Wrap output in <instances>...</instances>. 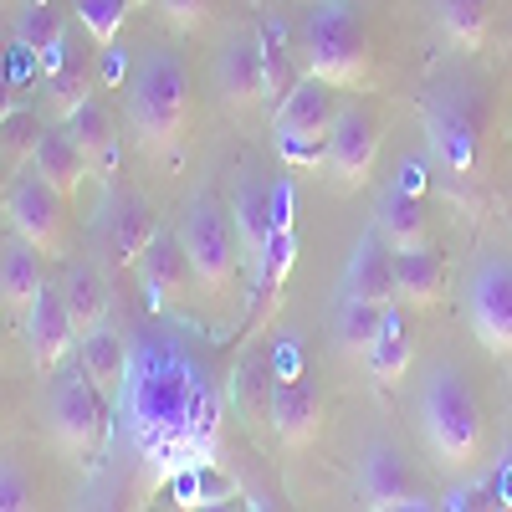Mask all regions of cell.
Instances as JSON below:
<instances>
[{
  "mask_svg": "<svg viewBox=\"0 0 512 512\" xmlns=\"http://www.w3.org/2000/svg\"><path fill=\"white\" fill-rule=\"evenodd\" d=\"M128 128L144 154H169L190 134V72L175 52L139 57L128 77Z\"/></svg>",
  "mask_w": 512,
  "mask_h": 512,
  "instance_id": "obj_1",
  "label": "cell"
},
{
  "mask_svg": "<svg viewBox=\"0 0 512 512\" xmlns=\"http://www.w3.org/2000/svg\"><path fill=\"white\" fill-rule=\"evenodd\" d=\"M420 436L446 472H466L482 456V405L451 364H436L420 390Z\"/></svg>",
  "mask_w": 512,
  "mask_h": 512,
  "instance_id": "obj_2",
  "label": "cell"
},
{
  "mask_svg": "<svg viewBox=\"0 0 512 512\" xmlns=\"http://www.w3.org/2000/svg\"><path fill=\"white\" fill-rule=\"evenodd\" d=\"M303 67L333 88H359L369 77V26L349 0H318L303 21Z\"/></svg>",
  "mask_w": 512,
  "mask_h": 512,
  "instance_id": "obj_3",
  "label": "cell"
},
{
  "mask_svg": "<svg viewBox=\"0 0 512 512\" xmlns=\"http://www.w3.org/2000/svg\"><path fill=\"white\" fill-rule=\"evenodd\" d=\"M103 420H108V400L98 395V384L82 374H52V390H47V431L57 441L62 456L72 461H88L103 441Z\"/></svg>",
  "mask_w": 512,
  "mask_h": 512,
  "instance_id": "obj_4",
  "label": "cell"
},
{
  "mask_svg": "<svg viewBox=\"0 0 512 512\" xmlns=\"http://www.w3.org/2000/svg\"><path fill=\"white\" fill-rule=\"evenodd\" d=\"M180 241L190 251L195 282L221 297L231 287V277H236V251H241V241L231 231V216L210 195H200V200H190L185 221H180Z\"/></svg>",
  "mask_w": 512,
  "mask_h": 512,
  "instance_id": "obj_5",
  "label": "cell"
},
{
  "mask_svg": "<svg viewBox=\"0 0 512 512\" xmlns=\"http://www.w3.org/2000/svg\"><path fill=\"white\" fill-rule=\"evenodd\" d=\"M0 216L11 221L16 241L36 246L41 256H62L67 236H62V195L47 185V180H36V175H21L6 185V195H0Z\"/></svg>",
  "mask_w": 512,
  "mask_h": 512,
  "instance_id": "obj_6",
  "label": "cell"
},
{
  "mask_svg": "<svg viewBox=\"0 0 512 512\" xmlns=\"http://www.w3.org/2000/svg\"><path fill=\"white\" fill-rule=\"evenodd\" d=\"M267 420H272V431L282 446L292 451H303L318 441L323 431V390H318V379L313 374H287V379H272V390H267Z\"/></svg>",
  "mask_w": 512,
  "mask_h": 512,
  "instance_id": "obj_7",
  "label": "cell"
},
{
  "mask_svg": "<svg viewBox=\"0 0 512 512\" xmlns=\"http://www.w3.org/2000/svg\"><path fill=\"white\" fill-rule=\"evenodd\" d=\"M472 333L477 344L497 359L512 354V262H482L472 277Z\"/></svg>",
  "mask_w": 512,
  "mask_h": 512,
  "instance_id": "obj_8",
  "label": "cell"
},
{
  "mask_svg": "<svg viewBox=\"0 0 512 512\" xmlns=\"http://www.w3.org/2000/svg\"><path fill=\"white\" fill-rule=\"evenodd\" d=\"M379 118L369 108H338L333 128H328V169L338 185L359 190L369 175H374V159H379Z\"/></svg>",
  "mask_w": 512,
  "mask_h": 512,
  "instance_id": "obj_9",
  "label": "cell"
},
{
  "mask_svg": "<svg viewBox=\"0 0 512 512\" xmlns=\"http://www.w3.org/2000/svg\"><path fill=\"white\" fill-rule=\"evenodd\" d=\"M154 205L144 195H108L103 205V221H98V246H103V267L123 272V267H139V256L154 241Z\"/></svg>",
  "mask_w": 512,
  "mask_h": 512,
  "instance_id": "obj_10",
  "label": "cell"
},
{
  "mask_svg": "<svg viewBox=\"0 0 512 512\" xmlns=\"http://www.w3.org/2000/svg\"><path fill=\"white\" fill-rule=\"evenodd\" d=\"M72 349H77V323H72V313L62 303V287H47L31 303V313H26V354H31V369L52 379L72 359Z\"/></svg>",
  "mask_w": 512,
  "mask_h": 512,
  "instance_id": "obj_11",
  "label": "cell"
},
{
  "mask_svg": "<svg viewBox=\"0 0 512 512\" xmlns=\"http://www.w3.org/2000/svg\"><path fill=\"white\" fill-rule=\"evenodd\" d=\"M139 282H144V303L149 308H175L185 303V292L195 287L190 251L175 231H154L149 251L139 256Z\"/></svg>",
  "mask_w": 512,
  "mask_h": 512,
  "instance_id": "obj_12",
  "label": "cell"
},
{
  "mask_svg": "<svg viewBox=\"0 0 512 512\" xmlns=\"http://www.w3.org/2000/svg\"><path fill=\"white\" fill-rule=\"evenodd\" d=\"M221 98L236 113H251L256 103H267V67H262V36H236L226 41V52L216 62Z\"/></svg>",
  "mask_w": 512,
  "mask_h": 512,
  "instance_id": "obj_13",
  "label": "cell"
},
{
  "mask_svg": "<svg viewBox=\"0 0 512 512\" xmlns=\"http://www.w3.org/2000/svg\"><path fill=\"white\" fill-rule=\"evenodd\" d=\"M359 502L374 507V512H390V507H410L415 502V477H410V461L395 451L374 441L359 461Z\"/></svg>",
  "mask_w": 512,
  "mask_h": 512,
  "instance_id": "obj_14",
  "label": "cell"
},
{
  "mask_svg": "<svg viewBox=\"0 0 512 512\" xmlns=\"http://www.w3.org/2000/svg\"><path fill=\"white\" fill-rule=\"evenodd\" d=\"M431 154H436V164L446 169V175L472 180L477 175V159H482V134H477L472 113L456 108V103L431 108Z\"/></svg>",
  "mask_w": 512,
  "mask_h": 512,
  "instance_id": "obj_15",
  "label": "cell"
},
{
  "mask_svg": "<svg viewBox=\"0 0 512 512\" xmlns=\"http://www.w3.org/2000/svg\"><path fill=\"white\" fill-rule=\"evenodd\" d=\"M26 164H31V175L47 180L62 200H72L82 190V180L93 175V164H88V154H82V144L72 139V128H47V134H36Z\"/></svg>",
  "mask_w": 512,
  "mask_h": 512,
  "instance_id": "obj_16",
  "label": "cell"
},
{
  "mask_svg": "<svg viewBox=\"0 0 512 512\" xmlns=\"http://www.w3.org/2000/svg\"><path fill=\"white\" fill-rule=\"evenodd\" d=\"M277 113V134H297V139H328V128L338 118L333 108V82L303 72V82L272 108Z\"/></svg>",
  "mask_w": 512,
  "mask_h": 512,
  "instance_id": "obj_17",
  "label": "cell"
},
{
  "mask_svg": "<svg viewBox=\"0 0 512 512\" xmlns=\"http://www.w3.org/2000/svg\"><path fill=\"white\" fill-rule=\"evenodd\" d=\"M41 67H47V103H52V113L67 123L82 103L93 98V88H98L93 52H82V47H72V41H62V47L41 62Z\"/></svg>",
  "mask_w": 512,
  "mask_h": 512,
  "instance_id": "obj_18",
  "label": "cell"
},
{
  "mask_svg": "<svg viewBox=\"0 0 512 512\" xmlns=\"http://www.w3.org/2000/svg\"><path fill=\"white\" fill-rule=\"evenodd\" d=\"M344 297H364V303L390 308L400 303L395 297V251L384 246V236H364L349 256V272H344Z\"/></svg>",
  "mask_w": 512,
  "mask_h": 512,
  "instance_id": "obj_19",
  "label": "cell"
},
{
  "mask_svg": "<svg viewBox=\"0 0 512 512\" xmlns=\"http://www.w3.org/2000/svg\"><path fill=\"white\" fill-rule=\"evenodd\" d=\"M374 231L384 236L390 251H410V246H425L431 241V221H425V205L410 185H390L374 205Z\"/></svg>",
  "mask_w": 512,
  "mask_h": 512,
  "instance_id": "obj_20",
  "label": "cell"
},
{
  "mask_svg": "<svg viewBox=\"0 0 512 512\" xmlns=\"http://www.w3.org/2000/svg\"><path fill=\"white\" fill-rule=\"evenodd\" d=\"M77 364L98 384V395L113 405L123 395V379H128V354H123V338L113 333V323H98L77 338Z\"/></svg>",
  "mask_w": 512,
  "mask_h": 512,
  "instance_id": "obj_21",
  "label": "cell"
},
{
  "mask_svg": "<svg viewBox=\"0 0 512 512\" xmlns=\"http://www.w3.org/2000/svg\"><path fill=\"white\" fill-rule=\"evenodd\" d=\"M446 287V256L425 241L410 251H395V297L405 308H431Z\"/></svg>",
  "mask_w": 512,
  "mask_h": 512,
  "instance_id": "obj_22",
  "label": "cell"
},
{
  "mask_svg": "<svg viewBox=\"0 0 512 512\" xmlns=\"http://www.w3.org/2000/svg\"><path fill=\"white\" fill-rule=\"evenodd\" d=\"M41 292H47V256L26 241L6 246V256H0V303L26 318Z\"/></svg>",
  "mask_w": 512,
  "mask_h": 512,
  "instance_id": "obj_23",
  "label": "cell"
},
{
  "mask_svg": "<svg viewBox=\"0 0 512 512\" xmlns=\"http://www.w3.org/2000/svg\"><path fill=\"white\" fill-rule=\"evenodd\" d=\"M415 359V333H410V318L395 313V303L384 308V323H379V338H374V349L364 354V369L374 384H400L405 369Z\"/></svg>",
  "mask_w": 512,
  "mask_h": 512,
  "instance_id": "obj_24",
  "label": "cell"
},
{
  "mask_svg": "<svg viewBox=\"0 0 512 512\" xmlns=\"http://www.w3.org/2000/svg\"><path fill=\"white\" fill-rule=\"evenodd\" d=\"M231 221H236V241H241V256L246 262H256L262 256V246L272 241V226H277V216H272V190L262 185V180H241L236 185V200H231Z\"/></svg>",
  "mask_w": 512,
  "mask_h": 512,
  "instance_id": "obj_25",
  "label": "cell"
},
{
  "mask_svg": "<svg viewBox=\"0 0 512 512\" xmlns=\"http://www.w3.org/2000/svg\"><path fill=\"white\" fill-rule=\"evenodd\" d=\"M57 287H62V303L77 323V338L88 328H98V323H108V282L93 262H67Z\"/></svg>",
  "mask_w": 512,
  "mask_h": 512,
  "instance_id": "obj_26",
  "label": "cell"
},
{
  "mask_svg": "<svg viewBox=\"0 0 512 512\" xmlns=\"http://www.w3.org/2000/svg\"><path fill=\"white\" fill-rule=\"evenodd\" d=\"M67 128H72V139L82 144V154H88L93 169H113V164H118V128H113V113H108L98 98L82 103V108L67 118Z\"/></svg>",
  "mask_w": 512,
  "mask_h": 512,
  "instance_id": "obj_27",
  "label": "cell"
},
{
  "mask_svg": "<svg viewBox=\"0 0 512 512\" xmlns=\"http://www.w3.org/2000/svg\"><path fill=\"white\" fill-rule=\"evenodd\" d=\"M62 41H67V16L57 6H26L16 16V47L31 52L36 62H47Z\"/></svg>",
  "mask_w": 512,
  "mask_h": 512,
  "instance_id": "obj_28",
  "label": "cell"
},
{
  "mask_svg": "<svg viewBox=\"0 0 512 512\" xmlns=\"http://www.w3.org/2000/svg\"><path fill=\"white\" fill-rule=\"evenodd\" d=\"M379 323H384V308L379 303H364V297H344L338 303V349L349 359H364L379 338Z\"/></svg>",
  "mask_w": 512,
  "mask_h": 512,
  "instance_id": "obj_29",
  "label": "cell"
},
{
  "mask_svg": "<svg viewBox=\"0 0 512 512\" xmlns=\"http://www.w3.org/2000/svg\"><path fill=\"white\" fill-rule=\"evenodd\" d=\"M441 26L456 47L477 52L492 31V0H441Z\"/></svg>",
  "mask_w": 512,
  "mask_h": 512,
  "instance_id": "obj_30",
  "label": "cell"
},
{
  "mask_svg": "<svg viewBox=\"0 0 512 512\" xmlns=\"http://www.w3.org/2000/svg\"><path fill=\"white\" fill-rule=\"evenodd\" d=\"M292 262H297V236H292V226H272V241L262 246V256H256V267H262V297H256V303H262V313L272 308V292H282Z\"/></svg>",
  "mask_w": 512,
  "mask_h": 512,
  "instance_id": "obj_31",
  "label": "cell"
},
{
  "mask_svg": "<svg viewBox=\"0 0 512 512\" xmlns=\"http://www.w3.org/2000/svg\"><path fill=\"white\" fill-rule=\"evenodd\" d=\"M128 11H134V0H77V21H82L93 47H113V36H118Z\"/></svg>",
  "mask_w": 512,
  "mask_h": 512,
  "instance_id": "obj_32",
  "label": "cell"
},
{
  "mask_svg": "<svg viewBox=\"0 0 512 512\" xmlns=\"http://www.w3.org/2000/svg\"><path fill=\"white\" fill-rule=\"evenodd\" d=\"M262 36V67H267V103L277 108L297 82H303V72H297V62L282 52V41H277V31H256Z\"/></svg>",
  "mask_w": 512,
  "mask_h": 512,
  "instance_id": "obj_33",
  "label": "cell"
},
{
  "mask_svg": "<svg viewBox=\"0 0 512 512\" xmlns=\"http://www.w3.org/2000/svg\"><path fill=\"white\" fill-rule=\"evenodd\" d=\"M277 154L292 169H318L328 164V139H297V134H277Z\"/></svg>",
  "mask_w": 512,
  "mask_h": 512,
  "instance_id": "obj_34",
  "label": "cell"
},
{
  "mask_svg": "<svg viewBox=\"0 0 512 512\" xmlns=\"http://www.w3.org/2000/svg\"><path fill=\"white\" fill-rule=\"evenodd\" d=\"M159 16L175 26V31H195L210 16V0H159Z\"/></svg>",
  "mask_w": 512,
  "mask_h": 512,
  "instance_id": "obj_35",
  "label": "cell"
},
{
  "mask_svg": "<svg viewBox=\"0 0 512 512\" xmlns=\"http://www.w3.org/2000/svg\"><path fill=\"white\" fill-rule=\"evenodd\" d=\"M31 482L16 472V466H0V512H21V507H31Z\"/></svg>",
  "mask_w": 512,
  "mask_h": 512,
  "instance_id": "obj_36",
  "label": "cell"
},
{
  "mask_svg": "<svg viewBox=\"0 0 512 512\" xmlns=\"http://www.w3.org/2000/svg\"><path fill=\"white\" fill-rule=\"evenodd\" d=\"M16 108H21V93H16V82H11L6 62H0V128H6V123L16 118Z\"/></svg>",
  "mask_w": 512,
  "mask_h": 512,
  "instance_id": "obj_37",
  "label": "cell"
},
{
  "mask_svg": "<svg viewBox=\"0 0 512 512\" xmlns=\"http://www.w3.org/2000/svg\"><path fill=\"white\" fill-rule=\"evenodd\" d=\"M6 313H11V308L0 303V349H6Z\"/></svg>",
  "mask_w": 512,
  "mask_h": 512,
  "instance_id": "obj_38",
  "label": "cell"
},
{
  "mask_svg": "<svg viewBox=\"0 0 512 512\" xmlns=\"http://www.w3.org/2000/svg\"><path fill=\"white\" fill-rule=\"evenodd\" d=\"M0 169H6V164H0ZM6 185H11V180H6V175H0V195H6Z\"/></svg>",
  "mask_w": 512,
  "mask_h": 512,
  "instance_id": "obj_39",
  "label": "cell"
},
{
  "mask_svg": "<svg viewBox=\"0 0 512 512\" xmlns=\"http://www.w3.org/2000/svg\"><path fill=\"white\" fill-rule=\"evenodd\" d=\"M134 6H149V0H134Z\"/></svg>",
  "mask_w": 512,
  "mask_h": 512,
  "instance_id": "obj_40",
  "label": "cell"
}]
</instances>
